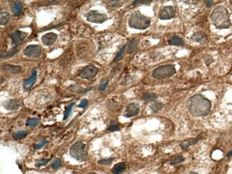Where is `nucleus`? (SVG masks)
<instances>
[{
	"mask_svg": "<svg viewBox=\"0 0 232 174\" xmlns=\"http://www.w3.org/2000/svg\"><path fill=\"white\" fill-rule=\"evenodd\" d=\"M87 174H97V173H94V172H90V173H87Z\"/></svg>",
	"mask_w": 232,
	"mask_h": 174,
	"instance_id": "obj_43",
	"label": "nucleus"
},
{
	"mask_svg": "<svg viewBox=\"0 0 232 174\" xmlns=\"http://www.w3.org/2000/svg\"><path fill=\"white\" fill-rule=\"evenodd\" d=\"M72 174H75V173H72Z\"/></svg>",
	"mask_w": 232,
	"mask_h": 174,
	"instance_id": "obj_44",
	"label": "nucleus"
},
{
	"mask_svg": "<svg viewBox=\"0 0 232 174\" xmlns=\"http://www.w3.org/2000/svg\"><path fill=\"white\" fill-rule=\"evenodd\" d=\"M151 1H151V0H149V1H134L133 4L136 5V4H144V3L151 2Z\"/></svg>",
	"mask_w": 232,
	"mask_h": 174,
	"instance_id": "obj_39",
	"label": "nucleus"
},
{
	"mask_svg": "<svg viewBox=\"0 0 232 174\" xmlns=\"http://www.w3.org/2000/svg\"><path fill=\"white\" fill-rule=\"evenodd\" d=\"M107 14L98 12L97 11H91L87 14V19L88 22L96 24H102L107 20Z\"/></svg>",
	"mask_w": 232,
	"mask_h": 174,
	"instance_id": "obj_6",
	"label": "nucleus"
},
{
	"mask_svg": "<svg viewBox=\"0 0 232 174\" xmlns=\"http://www.w3.org/2000/svg\"><path fill=\"white\" fill-rule=\"evenodd\" d=\"M50 160H51V158H40V159H38V160H36V163H35V166L37 168H40L41 166H46V165L47 164V163H49V162L50 161Z\"/></svg>",
	"mask_w": 232,
	"mask_h": 174,
	"instance_id": "obj_28",
	"label": "nucleus"
},
{
	"mask_svg": "<svg viewBox=\"0 0 232 174\" xmlns=\"http://www.w3.org/2000/svg\"><path fill=\"white\" fill-rule=\"evenodd\" d=\"M27 33L22 31L16 30L11 34V39L16 46L22 44L24 40L27 37Z\"/></svg>",
	"mask_w": 232,
	"mask_h": 174,
	"instance_id": "obj_11",
	"label": "nucleus"
},
{
	"mask_svg": "<svg viewBox=\"0 0 232 174\" xmlns=\"http://www.w3.org/2000/svg\"><path fill=\"white\" fill-rule=\"evenodd\" d=\"M200 139H201V138L197 137V138H194V139H189V140H187V141H183V142L180 144V146H181V148H182L183 150L185 151V150L188 149L190 146H193L194 144H195L196 143H197Z\"/></svg>",
	"mask_w": 232,
	"mask_h": 174,
	"instance_id": "obj_17",
	"label": "nucleus"
},
{
	"mask_svg": "<svg viewBox=\"0 0 232 174\" xmlns=\"http://www.w3.org/2000/svg\"><path fill=\"white\" fill-rule=\"evenodd\" d=\"M17 47H13L10 51H5V52L1 53V59H3V58H4V59H6V58L12 57V56H13L16 53H17Z\"/></svg>",
	"mask_w": 232,
	"mask_h": 174,
	"instance_id": "obj_24",
	"label": "nucleus"
},
{
	"mask_svg": "<svg viewBox=\"0 0 232 174\" xmlns=\"http://www.w3.org/2000/svg\"><path fill=\"white\" fill-rule=\"evenodd\" d=\"M61 166V160L59 158H56L54 160V163L52 164V168L53 169H56L57 168H59V166Z\"/></svg>",
	"mask_w": 232,
	"mask_h": 174,
	"instance_id": "obj_35",
	"label": "nucleus"
},
{
	"mask_svg": "<svg viewBox=\"0 0 232 174\" xmlns=\"http://www.w3.org/2000/svg\"><path fill=\"white\" fill-rule=\"evenodd\" d=\"M158 98V95L155 93H152V92H150V93H144L142 96V99L144 102H154L156 101Z\"/></svg>",
	"mask_w": 232,
	"mask_h": 174,
	"instance_id": "obj_20",
	"label": "nucleus"
},
{
	"mask_svg": "<svg viewBox=\"0 0 232 174\" xmlns=\"http://www.w3.org/2000/svg\"><path fill=\"white\" fill-rule=\"evenodd\" d=\"M176 14V9L173 6H166L163 7L159 13V17L161 20H166L174 17Z\"/></svg>",
	"mask_w": 232,
	"mask_h": 174,
	"instance_id": "obj_8",
	"label": "nucleus"
},
{
	"mask_svg": "<svg viewBox=\"0 0 232 174\" xmlns=\"http://www.w3.org/2000/svg\"><path fill=\"white\" fill-rule=\"evenodd\" d=\"M140 111V106L136 102H132L128 104L124 113V116L126 118H132L137 115Z\"/></svg>",
	"mask_w": 232,
	"mask_h": 174,
	"instance_id": "obj_9",
	"label": "nucleus"
},
{
	"mask_svg": "<svg viewBox=\"0 0 232 174\" xmlns=\"http://www.w3.org/2000/svg\"><path fill=\"white\" fill-rule=\"evenodd\" d=\"M211 107L212 104L210 101L201 94H196L189 100V109L194 116L201 117L208 115Z\"/></svg>",
	"mask_w": 232,
	"mask_h": 174,
	"instance_id": "obj_1",
	"label": "nucleus"
},
{
	"mask_svg": "<svg viewBox=\"0 0 232 174\" xmlns=\"http://www.w3.org/2000/svg\"><path fill=\"white\" fill-rule=\"evenodd\" d=\"M39 122V120L38 118H28L27 121H26V125L27 126H29V127H35V126H37V124Z\"/></svg>",
	"mask_w": 232,
	"mask_h": 174,
	"instance_id": "obj_30",
	"label": "nucleus"
},
{
	"mask_svg": "<svg viewBox=\"0 0 232 174\" xmlns=\"http://www.w3.org/2000/svg\"><path fill=\"white\" fill-rule=\"evenodd\" d=\"M138 45V40L136 39H133L130 41L129 44V47L127 49V53H132L136 50Z\"/></svg>",
	"mask_w": 232,
	"mask_h": 174,
	"instance_id": "obj_23",
	"label": "nucleus"
},
{
	"mask_svg": "<svg viewBox=\"0 0 232 174\" xmlns=\"http://www.w3.org/2000/svg\"><path fill=\"white\" fill-rule=\"evenodd\" d=\"M114 160V158H104V159H101L98 161V163L99 165H103V166H109V165L111 164L112 163L113 160Z\"/></svg>",
	"mask_w": 232,
	"mask_h": 174,
	"instance_id": "obj_31",
	"label": "nucleus"
},
{
	"mask_svg": "<svg viewBox=\"0 0 232 174\" xmlns=\"http://www.w3.org/2000/svg\"><path fill=\"white\" fill-rule=\"evenodd\" d=\"M70 156L78 161H85L87 160V152L86 146L81 141L74 143L70 148Z\"/></svg>",
	"mask_w": 232,
	"mask_h": 174,
	"instance_id": "obj_4",
	"label": "nucleus"
},
{
	"mask_svg": "<svg viewBox=\"0 0 232 174\" xmlns=\"http://www.w3.org/2000/svg\"><path fill=\"white\" fill-rule=\"evenodd\" d=\"M211 19L214 26L218 29H228L231 26L229 12L223 6H218L214 9L211 15Z\"/></svg>",
	"mask_w": 232,
	"mask_h": 174,
	"instance_id": "obj_2",
	"label": "nucleus"
},
{
	"mask_svg": "<svg viewBox=\"0 0 232 174\" xmlns=\"http://www.w3.org/2000/svg\"><path fill=\"white\" fill-rule=\"evenodd\" d=\"M36 80H37V71H34L32 73L30 77L27 79H25L23 82V87L26 90H29L32 87V86L35 84V83L36 82Z\"/></svg>",
	"mask_w": 232,
	"mask_h": 174,
	"instance_id": "obj_13",
	"label": "nucleus"
},
{
	"mask_svg": "<svg viewBox=\"0 0 232 174\" xmlns=\"http://www.w3.org/2000/svg\"><path fill=\"white\" fill-rule=\"evenodd\" d=\"M119 129H120L119 125L117 123H111L108 128V130L110 131H118L119 130Z\"/></svg>",
	"mask_w": 232,
	"mask_h": 174,
	"instance_id": "obj_33",
	"label": "nucleus"
},
{
	"mask_svg": "<svg viewBox=\"0 0 232 174\" xmlns=\"http://www.w3.org/2000/svg\"><path fill=\"white\" fill-rule=\"evenodd\" d=\"M56 39H57V35L53 32H50L46 35H43L41 37V41L42 43L45 46L50 47V46L53 45L55 42H56Z\"/></svg>",
	"mask_w": 232,
	"mask_h": 174,
	"instance_id": "obj_12",
	"label": "nucleus"
},
{
	"mask_svg": "<svg viewBox=\"0 0 232 174\" xmlns=\"http://www.w3.org/2000/svg\"><path fill=\"white\" fill-rule=\"evenodd\" d=\"M125 169H126V164L123 162H121L114 165L111 171L114 174H120L125 171Z\"/></svg>",
	"mask_w": 232,
	"mask_h": 174,
	"instance_id": "obj_19",
	"label": "nucleus"
},
{
	"mask_svg": "<svg viewBox=\"0 0 232 174\" xmlns=\"http://www.w3.org/2000/svg\"><path fill=\"white\" fill-rule=\"evenodd\" d=\"M3 106L7 110L13 111V110L18 109L20 105H19V102H17V100H8L3 103Z\"/></svg>",
	"mask_w": 232,
	"mask_h": 174,
	"instance_id": "obj_14",
	"label": "nucleus"
},
{
	"mask_svg": "<svg viewBox=\"0 0 232 174\" xmlns=\"http://www.w3.org/2000/svg\"><path fill=\"white\" fill-rule=\"evenodd\" d=\"M184 160H185V158H184V156H176L173 157L172 159H171L170 161H169V163H170L171 165H172V166H174V165L178 164V163H182Z\"/></svg>",
	"mask_w": 232,
	"mask_h": 174,
	"instance_id": "obj_26",
	"label": "nucleus"
},
{
	"mask_svg": "<svg viewBox=\"0 0 232 174\" xmlns=\"http://www.w3.org/2000/svg\"><path fill=\"white\" fill-rule=\"evenodd\" d=\"M204 2L208 7H211L212 6H213V4H214L213 1H205Z\"/></svg>",
	"mask_w": 232,
	"mask_h": 174,
	"instance_id": "obj_40",
	"label": "nucleus"
},
{
	"mask_svg": "<svg viewBox=\"0 0 232 174\" xmlns=\"http://www.w3.org/2000/svg\"><path fill=\"white\" fill-rule=\"evenodd\" d=\"M162 107H163V104H161V102H154V104L150 106V108L154 113L158 112L159 110L161 109Z\"/></svg>",
	"mask_w": 232,
	"mask_h": 174,
	"instance_id": "obj_29",
	"label": "nucleus"
},
{
	"mask_svg": "<svg viewBox=\"0 0 232 174\" xmlns=\"http://www.w3.org/2000/svg\"><path fill=\"white\" fill-rule=\"evenodd\" d=\"M176 72V70L174 65H164L154 69L152 73V77L158 79H163L172 77Z\"/></svg>",
	"mask_w": 232,
	"mask_h": 174,
	"instance_id": "obj_5",
	"label": "nucleus"
},
{
	"mask_svg": "<svg viewBox=\"0 0 232 174\" xmlns=\"http://www.w3.org/2000/svg\"><path fill=\"white\" fill-rule=\"evenodd\" d=\"M232 156V150L230 151L229 153L228 154H227V157H230V156Z\"/></svg>",
	"mask_w": 232,
	"mask_h": 174,
	"instance_id": "obj_41",
	"label": "nucleus"
},
{
	"mask_svg": "<svg viewBox=\"0 0 232 174\" xmlns=\"http://www.w3.org/2000/svg\"><path fill=\"white\" fill-rule=\"evenodd\" d=\"M108 84H109L108 80L105 79V80H104V81H102V82L101 83L100 86H99V90L100 91L104 90V89L107 87V86H108Z\"/></svg>",
	"mask_w": 232,
	"mask_h": 174,
	"instance_id": "obj_36",
	"label": "nucleus"
},
{
	"mask_svg": "<svg viewBox=\"0 0 232 174\" xmlns=\"http://www.w3.org/2000/svg\"><path fill=\"white\" fill-rule=\"evenodd\" d=\"M151 20L149 17L143 15L139 12H135L131 15L129 19V25L130 27L136 29H146L149 26Z\"/></svg>",
	"mask_w": 232,
	"mask_h": 174,
	"instance_id": "obj_3",
	"label": "nucleus"
},
{
	"mask_svg": "<svg viewBox=\"0 0 232 174\" xmlns=\"http://www.w3.org/2000/svg\"><path fill=\"white\" fill-rule=\"evenodd\" d=\"M26 135H27V132L25 131H18L13 133L12 138L15 140L22 139H24V138L26 137Z\"/></svg>",
	"mask_w": 232,
	"mask_h": 174,
	"instance_id": "obj_27",
	"label": "nucleus"
},
{
	"mask_svg": "<svg viewBox=\"0 0 232 174\" xmlns=\"http://www.w3.org/2000/svg\"><path fill=\"white\" fill-rule=\"evenodd\" d=\"M87 104H88V101H87V99H83V100H81V103L78 105V107L79 108H86V106H87Z\"/></svg>",
	"mask_w": 232,
	"mask_h": 174,
	"instance_id": "obj_38",
	"label": "nucleus"
},
{
	"mask_svg": "<svg viewBox=\"0 0 232 174\" xmlns=\"http://www.w3.org/2000/svg\"><path fill=\"white\" fill-rule=\"evenodd\" d=\"M98 71L99 69L97 67L93 65H89L81 70V72L79 73V76L81 78L85 79H92L97 74Z\"/></svg>",
	"mask_w": 232,
	"mask_h": 174,
	"instance_id": "obj_7",
	"label": "nucleus"
},
{
	"mask_svg": "<svg viewBox=\"0 0 232 174\" xmlns=\"http://www.w3.org/2000/svg\"><path fill=\"white\" fill-rule=\"evenodd\" d=\"M4 71L9 73V74H17L22 71V68L19 66H14V65L4 64L2 66Z\"/></svg>",
	"mask_w": 232,
	"mask_h": 174,
	"instance_id": "obj_15",
	"label": "nucleus"
},
{
	"mask_svg": "<svg viewBox=\"0 0 232 174\" xmlns=\"http://www.w3.org/2000/svg\"><path fill=\"white\" fill-rule=\"evenodd\" d=\"M10 15L8 12H1L0 14V24L1 25H5L9 22Z\"/></svg>",
	"mask_w": 232,
	"mask_h": 174,
	"instance_id": "obj_25",
	"label": "nucleus"
},
{
	"mask_svg": "<svg viewBox=\"0 0 232 174\" xmlns=\"http://www.w3.org/2000/svg\"><path fill=\"white\" fill-rule=\"evenodd\" d=\"M47 144V140H42V141H41L40 143H39L38 144H37V145L35 146V150H37V149H40V148H41L42 146H44V145H46V144Z\"/></svg>",
	"mask_w": 232,
	"mask_h": 174,
	"instance_id": "obj_37",
	"label": "nucleus"
},
{
	"mask_svg": "<svg viewBox=\"0 0 232 174\" xmlns=\"http://www.w3.org/2000/svg\"><path fill=\"white\" fill-rule=\"evenodd\" d=\"M206 39V35L203 33V32H196L192 36V40L196 42H203Z\"/></svg>",
	"mask_w": 232,
	"mask_h": 174,
	"instance_id": "obj_22",
	"label": "nucleus"
},
{
	"mask_svg": "<svg viewBox=\"0 0 232 174\" xmlns=\"http://www.w3.org/2000/svg\"><path fill=\"white\" fill-rule=\"evenodd\" d=\"M189 174H199V173H196V172H190Z\"/></svg>",
	"mask_w": 232,
	"mask_h": 174,
	"instance_id": "obj_42",
	"label": "nucleus"
},
{
	"mask_svg": "<svg viewBox=\"0 0 232 174\" xmlns=\"http://www.w3.org/2000/svg\"><path fill=\"white\" fill-rule=\"evenodd\" d=\"M74 104H75L74 103H71L69 106H68V107L66 108V112H65L64 116V120H66L69 118V116H70L71 111H72V108H73V107H74Z\"/></svg>",
	"mask_w": 232,
	"mask_h": 174,
	"instance_id": "obj_32",
	"label": "nucleus"
},
{
	"mask_svg": "<svg viewBox=\"0 0 232 174\" xmlns=\"http://www.w3.org/2000/svg\"><path fill=\"white\" fill-rule=\"evenodd\" d=\"M125 49H126V45L123 46V47H121V49L119 50V53H117V55L116 56L115 59H114V62H117V61H119L120 59H121V56H122V55H123V53H124V52Z\"/></svg>",
	"mask_w": 232,
	"mask_h": 174,
	"instance_id": "obj_34",
	"label": "nucleus"
},
{
	"mask_svg": "<svg viewBox=\"0 0 232 174\" xmlns=\"http://www.w3.org/2000/svg\"><path fill=\"white\" fill-rule=\"evenodd\" d=\"M88 49H89V44H87V43H82L81 45H79V47H78V51H77V56H87V53H88Z\"/></svg>",
	"mask_w": 232,
	"mask_h": 174,
	"instance_id": "obj_16",
	"label": "nucleus"
},
{
	"mask_svg": "<svg viewBox=\"0 0 232 174\" xmlns=\"http://www.w3.org/2000/svg\"><path fill=\"white\" fill-rule=\"evenodd\" d=\"M41 53V49L39 45H29L24 49V53L29 58H38L39 57Z\"/></svg>",
	"mask_w": 232,
	"mask_h": 174,
	"instance_id": "obj_10",
	"label": "nucleus"
},
{
	"mask_svg": "<svg viewBox=\"0 0 232 174\" xmlns=\"http://www.w3.org/2000/svg\"><path fill=\"white\" fill-rule=\"evenodd\" d=\"M169 43L171 45L178 46V47H181L184 45V41L182 39L179 37H174L169 41Z\"/></svg>",
	"mask_w": 232,
	"mask_h": 174,
	"instance_id": "obj_21",
	"label": "nucleus"
},
{
	"mask_svg": "<svg viewBox=\"0 0 232 174\" xmlns=\"http://www.w3.org/2000/svg\"><path fill=\"white\" fill-rule=\"evenodd\" d=\"M22 3L19 1H14L12 4V13L14 16H18L21 12H22Z\"/></svg>",
	"mask_w": 232,
	"mask_h": 174,
	"instance_id": "obj_18",
	"label": "nucleus"
}]
</instances>
